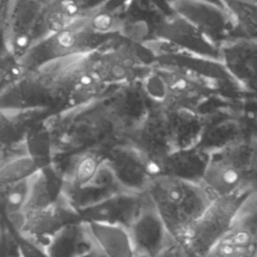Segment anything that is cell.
Masks as SVG:
<instances>
[{"instance_id":"obj_1","label":"cell","mask_w":257,"mask_h":257,"mask_svg":"<svg viewBox=\"0 0 257 257\" xmlns=\"http://www.w3.org/2000/svg\"><path fill=\"white\" fill-rule=\"evenodd\" d=\"M147 192L169 234L182 245L216 198L203 183L166 175L154 177Z\"/></svg>"},{"instance_id":"obj_2","label":"cell","mask_w":257,"mask_h":257,"mask_svg":"<svg viewBox=\"0 0 257 257\" xmlns=\"http://www.w3.org/2000/svg\"><path fill=\"white\" fill-rule=\"evenodd\" d=\"M257 163V139L244 140L210 153L203 184L217 198L249 189Z\"/></svg>"},{"instance_id":"obj_3","label":"cell","mask_w":257,"mask_h":257,"mask_svg":"<svg viewBox=\"0 0 257 257\" xmlns=\"http://www.w3.org/2000/svg\"><path fill=\"white\" fill-rule=\"evenodd\" d=\"M251 189L217 197L205 214L192 227L183 246L193 257H206L211 249L229 232Z\"/></svg>"},{"instance_id":"obj_4","label":"cell","mask_w":257,"mask_h":257,"mask_svg":"<svg viewBox=\"0 0 257 257\" xmlns=\"http://www.w3.org/2000/svg\"><path fill=\"white\" fill-rule=\"evenodd\" d=\"M221 257H257V194L242 204L229 232L218 242Z\"/></svg>"},{"instance_id":"obj_5","label":"cell","mask_w":257,"mask_h":257,"mask_svg":"<svg viewBox=\"0 0 257 257\" xmlns=\"http://www.w3.org/2000/svg\"><path fill=\"white\" fill-rule=\"evenodd\" d=\"M128 232L136 257H158L172 243L176 242L169 234L149 194L142 211L130 227Z\"/></svg>"},{"instance_id":"obj_6","label":"cell","mask_w":257,"mask_h":257,"mask_svg":"<svg viewBox=\"0 0 257 257\" xmlns=\"http://www.w3.org/2000/svg\"><path fill=\"white\" fill-rule=\"evenodd\" d=\"M170 6L217 44L233 29V16L228 10L203 0H170Z\"/></svg>"},{"instance_id":"obj_7","label":"cell","mask_w":257,"mask_h":257,"mask_svg":"<svg viewBox=\"0 0 257 257\" xmlns=\"http://www.w3.org/2000/svg\"><path fill=\"white\" fill-rule=\"evenodd\" d=\"M148 194L122 192L79 211L83 222L118 225L130 229L142 211Z\"/></svg>"},{"instance_id":"obj_8","label":"cell","mask_w":257,"mask_h":257,"mask_svg":"<svg viewBox=\"0 0 257 257\" xmlns=\"http://www.w3.org/2000/svg\"><path fill=\"white\" fill-rule=\"evenodd\" d=\"M121 187L132 193H146L154 178L150 164L132 145L112 148L104 157Z\"/></svg>"},{"instance_id":"obj_9","label":"cell","mask_w":257,"mask_h":257,"mask_svg":"<svg viewBox=\"0 0 257 257\" xmlns=\"http://www.w3.org/2000/svg\"><path fill=\"white\" fill-rule=\"evenodd\" d=\"M156 32L171 44L209 58H221V49L200 29L177 13L164 18Z\"/></svg>"},{"instance_id":"obj_10","label":"cell","mask_w":257,"mask_h":257,"mask_svg":"<svg viewBox=\"0 0 257 257\" xmlns=\"http://www.w3.org/2000/svg\"><path fill=\"white\" fill-rule=\"evenodd\" d=\"M226 68L247 89L257 92V43L238 40L221 49Z\"/></svg>"},{"instance_id":"obj_11","label":"cell","mask_w":257,"mask_h":257,"mask_svg":"<svg viewBox=\"0 0 257 257\" xmlns=\"http://www.w3.org/2000/svg\"><path fill=\"white\" fill-rule=\"evenodd\" d=\"M210 154L194 147L176 150L162 164L161 175L185 181L202 183L209 163Z\"/></svg>"},{"instance_id":"obj_12","label":"cell","mask_w":257,"mask_h":257,"mask_svg":"<svg viewBox=\"0 0 257 257\" xmlns=\"http://www.w3.org/2000/svg\"><path fill=\"white\" fill-rule=\"evenodd\" d=\"M84 224L95 250L104 257H136L128 229L95 222Z\"/></svg>"},{"instance_id":"obj_13","label":"cell","mask_w":257,"mask_h":257,"mask_svg":"<svg viewBox=\"0 0 257 257\" xmlns=\"http://www.w3.org/2000/svg\"><path fill=\"white\" fill-rule=\"evenodd\" d=\"M64 180L51 164L39 169L30 178V193L24 212L50 207L61 196Z\"/></svg>"},{"instance_id":"obj_14","label":"cell","mask_w":257,"mask_h":257,"mask_svg":"<svg viewBox=\"0 0 257 257\" xmlns=\"http://www.w3.org/2000/svg\"><path fill=\"white\" fill-rule=\"evenodd\" d=\"M38 170V166L29 155H23L1 162L0 186L30 178Z\"/></svg>"},{"instance_id":"obj_15","label":"cell","mask_w":257,"mask_h":257,"mask_svg":"<svg viewBox=\"0 0 257 257\" xmlns=\"http://www.w3.org/2000/svg\"><path fill=\"white\" fill-rule=\"evenodd\" d=\"M25 145L28 155L39 169L52 164V142L47 131L38 130L29 133Z\"/></svg>"},{"instance_id":"obj_16","label":"cell","mask_w":257,"mask_h":257,"mask_svg":"<svg viewBox=\"0 0 257 257\" xmlns=\"http://www.w3.org/2000/svg\"><path fill=\"white\" fill-rule=\"evenodd\" d=\"M16 236L19 242L21 257H50L44 248L36 245L18 233H16Z\"/></svg>"},{"instance_id":"obj_17","label":"cell","mask_w":257,"mask_h":257,"mask_svg":"<svg viewBox=\"0 0 257 257\" xmlns=\"http://www.w3.org/2000/svg\"><path fill=\"white\" fill-rule=\"evenodd\" d=\"M248 187L251 189L254 193L257 194V163L255 165V168L251 174V177L248 182Z\"/></svg>"},{"instance_id":"obj_18","label":"cell","mask_w":257,"mask_h":257,"mask_svg":"<svg viewBox=\"0 0 257 257\" xmlns=\"http://www.w3.org/2000/svg\"><path fill=\"white\" fill-rule=\"evenodd\" d=\"M203 1H206V2L212 3V4L216 5V6H219V7L224 8V9H226V10H227V8H226V6H225V4H224L223 0H203ZM229 13H230V12H229Z\"/></svg>"},{"instance_id":"obj_19","label":"cell","mask_w":257,"mask_h":257,"mask_svg":"<svg viewBox=\"0 0 257 257\" xmlns=\"http://www.w3.org/2000/svg\"><path fill=\"white\" fill-rule=\"evenodd\" d=\"M44 6H47V5H50V4H53L55 2H57L58 0H39Z\"/></svg>"}]
</instances>
